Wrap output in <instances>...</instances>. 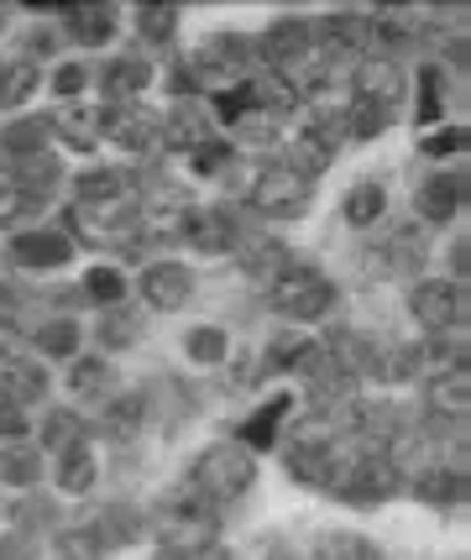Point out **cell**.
Returning a JSON list of instances; mask_svg holds the SVG:
<instances>
[{"label":"cell","instance_id":"obj_1","mask_svg":"<svg viewBox=\"0 0 471 560\" xmlns=\"http://www.w3.org/2000/svg\"><path fill=\"white\" fill-rule=\"evenodd\" d=\"M257 482V462H251L247 445H210L195 462V492L215 509V503H231Z\"/></svg>","mask_w":471,"mask_h":560},{"label":"cell","instance_id":"obj_2","mask_svg":"<svg viewBox=\"0 0 471 560\" xmlns=\"http://www.w3.org/2000/svg\"><path fill=\"white\" fill-rule=\"evenodd\" d=\"M268 293H273V310L283 319H320L325 310L335 304L330 278H325V272H315V268H304V262H289V268L268 283Z\"/></svg>","mask_w":471,"mask_h":560},{"label":"cell","instance_id":"obj_3","mask_svg":"<svg viewBox=\"0 0 471 560\" xmlns=\"http://www.w3.org/2000/svg\"><path fill=\"white\" fill-rule=\"evenodd\" d=\"M157 539L163 550L174 556H195V550H210L215 545V509L199 498V503H168L157 513Z\"/></svg>","mask_w":471,"mask_h":560},{"label":"cell","instance_id":"obj_4","mask_svg":"<svg viewBox=\"0 0 471 560\" xmlns=\"http://www.w3.org/2000/svg\"><path fill=\"white\" fill-rule=\"evenodd\" d=\"M330 482H335V492L351 498V503H377V498L398 492V466L388 462V456H362V462L330 471Z\"/></svg>","mask_w":471,"mask_h":560},{"label":"cell","instance_id":"obj_5","mask_svg":"<svg viewBox=\"0 0 471 560\" xmlns=\"http://www.w3.org/2000/svg\"><path fill=\"white\" fill-rule=\"evenodd\" d=\"M251 210H262V215H298L304 210V199H309V184L294 178L289 168H262L251 178Z\"/></svg>","mask_w":471,"mask_h":560},{"label":"cell","instance_id":"obj_6","mask_svg":"<svg viewBox=\"0 0 471 560\" xmlns=\"http://www.w3.org/2000/svg\"><path fill=\"white\" fill-rule=\"evenodd\" d=\"M461 283H446V278H429L420 289L409 293V315L420 319L424 330H450L461 319Z\"/></svg>","mask_w":471,"mask_h":560},{"label":"cell","instance_id":"obj_7","mask_svg":"<svg viewBox=\"0 0 471 560\" xmlns=\"http://www.w3.org/2000/svg\"><path fill=\"white\" fill-rule=\"evenodd\" d=\"M467 404H471V377H467V366H446V372H435V377L424 383V409L440 419V424H456V419H467Z\"/></svg>","mask_w":471,"mask_h":560},{"label":"cell","instance_id":"obj_8","mask_svg":"<svg viewBox=\"0 0 471 560\" xmlns=\"http://www.w3.org/2000/svg\"><path fill=\"white\" fill-rule=\"evenodd\" d=\"M99 126L110 131V142L131 147V152H148V147L163 142V137H157V131H163V121H157L152 110H142V105H110Z\"/></svg>","mask_w":471,"mask_h":560},{"label":"cell","instance_id":"obj_9","mask_svg":"<svg viewBox=\"0 0 471 560\" xmlns=\"http://www.w3.org/2000/svg\"><path fill=\"white\" fill-rule=\"evenodd\" d=\"M189 293H195V272L184 268V262H152L142 272V299H148L152 310H184Z\"/></svg>","mask_w":471,"mask_h":560},{"label":"cell","instance_id":"obj_10","mask_svg":"<svg viewBox=\"0 0 471 560\" xmlns=\"http://www.w3.org/2000/svg\"><path fill=\"white\" fill-rule=\"evenodd\" d=\"M257 52H262L273 69L289 73L294 63H304V58L315 52V32H309V22H294V16H289V22L268 26V37H262V48Z\"/></svg>","mask_w":471,"mask_h":560},{"label":"cell","instance_id":"obj_11","mask_svg":"<svg viewBox=\"0 0 471 560\" xmlns=\"http://www.w3.org/2000/svg\"><path fill=\"white\" fill-rule=\"evenodd\" d=\"M0 398L11 404V409H22V404H37V398H48V372L37 362H0Z\"/></svg>","mask_w":471,"mask_h":560},{"label":"cell","instance_id":"obj_12","mask_svg":"<svg viewBox=\"0 0 471 560\" xmlns=\"http://www.w3.org/2000/svg\"><path fill=\"white\" fill-rule=\"evenodd\" d=\"M11 257L22 268H63L69 262V236L63 231H22L11 242Z\"/></svg>","mask_w":471,"mask_h":560},{"label":"cell","instance_id":"obj_13","mask_svg":"<svg viewBox=\"0 0 471 560\" xmlns=\"http://www.w3.org/2000/svg\"><path fill=\"white\" fill-rule=\"evenodd\" d=\"M461 195H467V184H461L456 173H435V178H424L420 184L414 210H420V220H450L456 215V205H461Z\"/></svg>","mask_w":471,"mask_h":560},{"label":"cell","instance_id":"obj_14","mask_svg":"<svg viewBox=\"0 0 471 560\" xmlns=\"http://www.w3.org/2000/svg\"><path fill=\"white\" fill-rule=\"evenodd\" d=\"M420 366H424V351L398 346V341H382V346L367 351V366H362V372H373V377H382V383H409Z\"/></svg>","mask_w":471,"mask_h":560},{"label":"cell","instance_id":"obj_15","mask_svg":"<svg viewBox=\"0 0 471 560\" xmlns=\"http://www.w3.org/2000/svg\"><path fill=\"white\" fill-rule=\"evenodd\" d=\"M184 236L199 252H225V246H236V220L225 215V210H189L184 215Z\"/></svg>","mask_w":471,"mask_h":560},{"label":"cell","instance_id":"obj_16","mask_svg":"<svg viewBox=\"0 0 471 560\" xmlns=\"http://www.w3.org/2000/svg\"><path fill=\"white\" fill-rule=\"evenodd\" d=\"M356 95H367V100H377V105L393 110L398 95H403V73H398L393 58H367V63L356 69Z\"/></svg>","mask_w":471,"mask_h":560},{"label":"cell","instance_id":"obj_17","mask_svg":"<svg viewBox=\"0 0 471 560\" xmlns=\"http://www.w3.org/2000/svg\"><path fill=\"white\" fill-rule=\"evenodd\" d=\"M11 189H22V195L43 199L58 189V163H52L48 152H32V158H16V168H11V178H5Z\"/></svg>","mask_w":471,"mask_h":560},{"label":"cell","instance_id":"obj_18","mask_svg":"<svg viewBox=\"0 0 471 560\" xmlns=\"http://www.w3.org/2000/svg\"><path fill=\"white\" fill-rule=\"evenodd\" d=\"M63 22L79 43H105L121 16H116V5H63Z\"/></svg>","mask_w":471,"mask_h":560},{"label":"cell","instance_id":"obj_19","mask_svg":"<svg viewBox=\"0 0 471 560\" xmlns=\"http://www.w3.org/2000/svg\"><path fill=\"white\" fill-rule=\"evenodd\" d=\"M37 477H43V456H37L32 445H16V440H11V445L0 451V482H5V488H32Z\"/></svg>","mask_w":471,"mask_h":560},{"label":"cell","instance_id":"obj_20","mask_svg":"<svg viewBox=\"0 0 471 560\" xmlns=\"http://www.w3.org/2000/svg\"><path fill=\"white\" fill-rule=\"evenodd\" d=\"M388 116H393L388 105H377V100H367V95H351V105L341 110V131H351V137L367 142V137H377V131L388 126Z\"/></svg>","mask_w":471,"mask_h":560},{"label":"cell","instance_id":"obj_21","mask_svg":"<svg viewBox=\"0 0 471 560\" xmlns=\"http://www.w3.org/2000/svg\"><path fill=\"white\" fill-rule=\"evenodd\" d=\"M58 488L63 492H90L95 488V456H90V445L58 451Z\"/></svg>","mask_w":471,"mask_h":560},{"label":"cell","instance_id":"obj_22","mask_svg":"<svg viewBox=\"0 0 471 560\" xmlns=\"http://www.w3.org/2000/svg\"><path fill=\"white\" fill-rule=\"evenodd\" d=\"M330 466H335V456H330V445H320V440H304V445H294V456H289L294 482H330Z\"/></svg>","mask_w":471,"mask_h":560},{"label":"cell","instance_id":"obj_23","mask_svg":"<svg viewBox=\"0 0 471 560\" xmlns=\"http://www.w3.org/2000/svg\"><path fill=\"white\" fill-rule=\"evenodd\" d=\"M330 152H335V147H325L320 137H315V131H298V142L289 147V173L309 184L315 173H325V163H330Z\"/></svg>","mask_w":471,"mask_h":560},{"label":"cell","instance_id":"obj_24","mask_svg":"<svg viewBox=\"0 0 471 560\" xmlns=\"http://www.w3.org/2000/svg\"><path fill=\"white\" fill-rule=\"evenodd\" d=\"M420 246H414V231H393V242L377 246L373 252V268L377 272H414L420 268Z\"/></svg>","mask_w":471,"mask_h":560},{"label":"cell","instance_id":"obj_25","mask_svg":"<svg viewBox=\"0 0 471 560\" xmlns=\"http://www.w3.org/2000/svg\"><path fill=\"white\" fill-rule=\"evenodd\" d=\"M142 84H148V63H142V58H116V63L105 69V90H110L116 105H126Z\"/></svg>","mask_w":471,"mask_h":560},{"label":"cell","instance_id":"obj_26","mask_svg":"<svg viewBox=\"0 0 471 560\" xmlns=\"http://www.w3.org/2000/svg\"><path fill=\"white\" fill-rule=\"evenodd\" d=\"M48 121H16L0 131V147L11 152V158H32V152H48Z\"/></svg>","mask_w":471,"mask_h":560},{"label":"cell","instance_id":"obj_27","mask_svg":"<svg viewBox=\"0 0 471 560\" xmlns=\"http://www.w3.org/2000/svg\"><path fill=\"white\" fill-rule=\"evenodd\" d=\"M137 32H142L148 43H174L178 11L174 5H163V0H148V5H137Z\"/></svg>","mask_w":471,"mask_h":560},{"label":"cell","instance_id":"obj_28","mask_svg":"<svg viewBox=\"0 0 471 560\" xmlns=\"http://www.w3.org/2000/svg\"><path fill=\"white\" fill-rule=\"evenodd\" d=\"M251 58H257V48H251L247 37H231V32L204 43V63H210V69H247Z\"/></svg>","mask_w":471,"mask_h":560},{"label":"cell","instance_id":"obj_29","mask_svg":"<svg viewBox=\"0 0 471 560\" xmlns=\"http://www.w3.org/2000/svg\"><path fill=\"white\" fill-rule=\"evenodd\" d=\"M32 90H37V63H32V58H16V63L0 69V110H5V105H22Z\"/></svg>","mask_w":471,"mask_h":560},{"label":"cell","instance_id":"obj_30","mask_svg":"<svg viewBox=\"0 0 471 560\" xmlns=\"http://www.w3.org/2000/svg\"><path fill=\"white\" fill-rule=\"evenodd\" d=\"M137 336H142V319L131 315V310H105L99 315V341L110 346V351H126V346H137Z\"/></svg>","mask_w":471,"mask_h":560},{"label":"cell","instance_id":"obj_31","mask_svg":"<svg viewBox=\"0 0 471 560\" xmlns=\"http://www.w3.org/2000/svg\"><path fill=\"white\" fill-rule=\"evenodd\" d=\"M315 560H382V550L362 535H325L315 545Z\"/></svg>","mask_w":471,"mask_h":560},{"label":"cell","instance_id":"obj_32","mask_svg":"<svg viewBox=\"0 0 471 560\" xmlns=\"http://www.w3.org/2000/svg\"><path fill=\"white\" fill-rule=\"evenodd\" d=\"M79 199L84 205H116V199H126V178L116 168H95L79 178Z\"/></svg>","mask_w":471,"mask_h":560},{"label":"cell","instance_id":"obj_33","mask_svg":"<svg viewBox=\"0 0 471 560\" xmlns=\"http://www.w3.org/2000/svg\"><path fill=\"white\" fill-rule=\"evenodd\" d=\"M90 529H95V539L105 545V550H116V545H126V539H137V529H142V524H137V513L105 509L95 524H90Z\"/></svg>","mask_w":471,"mask_h":560},{"label":"cell","instance_id":"obj_34","mask_svg":"<svg viewBox=\"0 0 471 560\" xmlns=\"http://www.w3.org/2000/svg\"><path fill=\"white\" fill-rule=\"evenodd\" d=\"M461 492H467V482L456 466H429L420 477V498H429V503H456Z\"/></svg>","mask_w":471,"mask_h":560},{"label":"cell","instance_id":"obj_35","mask_svg":"<svg viewBox=\"0 0 471 560\" xmlns=\"http://www.w3.org/2000/svg\"><path fill=\"white\" fill-rule=\"evenodd\" d=\"M382 210H388V195H382V184H356V189L346 195V220H351V225H373Z\"/></svg>","mask_w":471,"mask_h":560},{"label":"cell","instance_id":"obj_36","mask_svg":"<svg viewBox=\"0 0 471 560\" xmlns=\"http://www.w3.org/2000/svg\"><path fill=\"white\" fill-rule=\"evenodd\" d=\"M110 383H116V377H110V366L99 362H74V377H69V388L79 393V398H105V393H110Z\"/></svg>","mask_w":471,"mask_h":560},{"label":"cell","instance_id":"obj_37","mask_svg":"<svg viewBox=\"0 0 471 560\" xmlns=\"http://www.w3.org/2000/svg\"><path fill=\"white\" fill-rule=\"evenodd\" d=\"M184 351H189V362L215 366V362L225 357V330H215V325H199V330H189V341H184Z\"/></svg>","mask_w":471,"mask_h":560},{"label":"cell","instance_id":"obj_38","mask_svg":"<svg viewBox=\"0 0 471 560\" xmlns=\"http://www.w3.org/2000/svg\"><path fill=\"white\" fill-rule=\"evenodd\" d=\"M84 293L95 299V304H105V310H116L126 299V283L116 268H90V278H84Z\"/></svg>","mask_w":471,"mask_h":560},{"label":"cell","instance_id":"obj_39","mask_svg":"<svg viewBox=\"0 0 471 560\" xmlns=\"http://www.w3.org/2000/svg\"><path fill=\"white\" fill-rule=\"evenodd\" d=\"M79 346V325L74 319H48L43 330H37V351H48V357H69Z\"/></svg>","mask_w":471,"mask_h":560},{"label":"cell","instance_id":"obj_40","mask_svg":"<svg viewBox=\"0 0 471 560\" xmlns=\"http://www.w3.org/2000/svg\"><path fill=\"white\" fill-rule=\"evenodd\" d=\"M43 210V199L22 195V189H11V184H0V225H26V220Z\"/></svg>","mask_w":471,"mask_h":560},{"label":"cell","instance_id":"obj_41","mask_svg":"<svg viewBox=\"0 0 471 560\" xmlns=\"http://www.w3.org/2000/svg\"><path fill=\"white\" fill-rule=\"evenodd\" d=\"M43 440H48L52 451H69V445H84V424H79L69 409H58V415H48V424H43Z\"/></svg>","mask_w":471,"mask_h":560},{"label":"cell","instance_id":"obj_42","mask_svg":"<svg viewBox=\"0 0 471 560\" xmlns=\"http://www.w3.org/2000/svg\"><path fill=\"white\" fill-rule=\"evenodd\" d=\"M204 137H210V131H204V116H199V110H178V116H168V142L195 152V147H204Z\"/></svg>","mask_w":471,"mask_h":560},{"label":"cell","instance_id":"obj_43","mask_svg":"<svg viewBox=\"0 0 471 560\" xmlns=\"http://www.w3.org/2000/svg\"><path fill=\"white\" fill-rule=\"evenodd\" d=\"M58 550H63V560H99L105 556V545L95 539L90 524H84V529H63V535H58Z\"/></svg>","mask_w":471,"mask_h":560},{"label":"cell","instance_id":"obj_44","mask_svg":"<svg viewBox=\"0 0 471 560\" xmlns=\"http://www.w3.org/2000/svg\"><path fill=\"white\" fill-rule=\"evenodd\" d=\"M289 415V398H273L262 415H251V424H247V440H257V445H268L273 440V430H278V419Z\"/></svg>","mask_w":471,"mask_h":560},{"label":"cell","instance_id":"obj_45","mask_svg":"<svg viewBox=\"0 0 471 560\" xmlns=\"http://www.w3.org/2000/svg\"><path fill=\"white\" fill-rule=\"evenodd\" d=\"M58 126H63V142H69V147H79V152H84V147H95V121H90V116L69 110Z\"/></svg>","mask_w":471,"mask_h":560},{"label":"cell","instance_id":"obj_46","mask_svg":"<svg viewBox=\"0 0 471 560\" xmlns=\"http://www.w3.org/2000/svg\"><path fill=\"white\" fill-rule=\"evenodd\" d=\"M137 415H142V404H116V409H110V435L126 440L137 430Z\"/></svg>","mask_w":471,"mask_h":560},{"label":"cell","instance_id":"obj_47","mask_svg":"<svg viewBox=\"0 0 471 560\" xmlns=\"http://www.w3.org/2000/svg\"><path fill=\"white\" fill-rule=\"evenodd\" d=\"M461 147H467V131H446V137H429L424 152H429V158H450V152H461Z\"/></svg>","mask_w":471,"mask_h":560},{"label":"cell","instance_id":"obj_48","mask_svg":"<svg viewBox=\"0 0 471 560\" xmlns=\"http://www.w3.org/2000/svg\"><path fill=\"white\" fill-rule=\"evenodd\" d=\"M0 560H37V556H32V539H26V535H5V539H0Z\"/></svg>","mask_w":471,"mask_h":560},{"label":"cell","instance_id":"obj_49","mask_svg":"<svg viewBox=\"0 0 471 560\" xmlns=\"http://www.w3.org/2000/svg\"><path fill=\"white\" fill-rule=\"evenodd\" d=\"M84 90V69L69 63V69H58V95H79Z\"/></svg>","mask_w":471,"mask_h":560},{"label":"cell","instance_id":"obj_50","mask_svg":"<svg viewBox=\"0 0 471 560\" xmlns=\"http://www.w3.org/2000/svg\"><path fill=\"white\" fill-rule=\"evenodd\" d=\"M0 435H5V440H16V435H22V415H16L11 404H0Z\"/></svg>","mask_w":471,"mask_h":560},{"label":"cell","instance_id":"obj_51","mask_svg":"<svg viewBox=\"0 0 471 560\" xmlns=\"http://www.w3.org/2000/svg\"><path fill=\"white\" fill-rule=\"evenodd\" d=\"M152 560H189V556H174V550H157V556Z\"/></svg>","mask_w":471,"mask_h":560},{"label":"cell","instance_id":"obj_52","mask_svg":"<svg viewBox=\"0 0 471 560\" xmlns=\"http://www.w3.org/2000/svg\"><path fill=\"white\" fill-rule=\"evenodd\" d=\"M268 560H294V556H283V550H273V556H268Z\"/></svg>","mask_w":471,"mask_h":560}]
</instances>
